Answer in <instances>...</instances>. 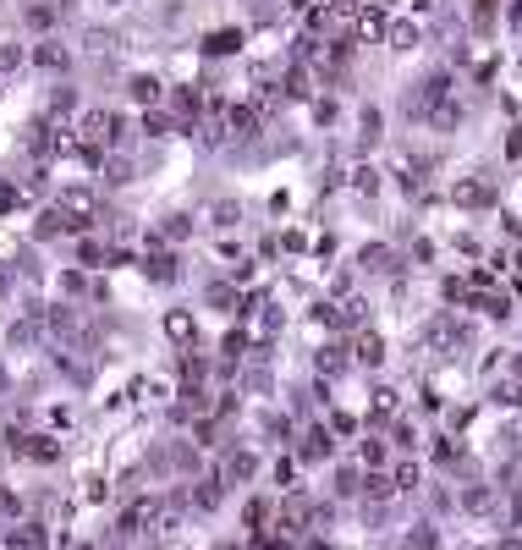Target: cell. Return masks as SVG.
I'll return each mask as SVG.
<instances>
[{
	"instance_id": "obj_1",
	"label": "cell",
	"mask_w": 522,
	"mask_h": 550,
	"mask_svg": "<svg viewBox=\"0 0 522 550\" xmlns=\"http://www.w3.org/2000/svg\"><path fill=\"white\" fill-rule=\"evenodd\" d=\"M116 132H121V122H116V116H104V110H94V116H83V138L94 149L104 144V138H116Z\"/></svg>"
},
{
	"instance_id": "obj_2",
	"label": "cell",
	"mask_w": 522,
	"mask_h": 550,
	"mask_svg": "<svg viewBox=\"0 0 522 550\" xmlns=\"http://www.w3.org/2000/svg\"><path fill=\"white\" fill-rule=\"evenodd\" d=\"M66 232V210H50V215H39V237H61Z\"/></svg>"
},
{
	"instance_id": "obj_3",
	"label": "cell",
	"mask_w": 522,
	"mask_h": 550,
	"mask_svg": "<svg viewBox=\"0 0 522 550\" xmlns=\"http://www.w3.org/2000/svg\"><path fill=\"white\" fill-rule=\"evenodd\" d=\"M325 446H330V435H325V429H308V441H303V457H313V463H319V457H325Z\"/></svg>"
},
{
	"instance_id": "obj_4",
	"label": "cell",
	"mask_w": 522,
	"mask_h": 550,
	"mask_svg": "<svg viewBox=\"0 0 522 550\" xmlns=\"http://www.w3.org/2000/svg\"><path fill=\"white\" fill-rule=\"evenodd\" d=\"M226 122H231V127H236V132H253V127H259V116H253L248 105H236V110H226Z\"/></svg>"
},
{
	"instance_id": "obj_5",
	"label": "cell",
	"mask_w": 522,
	"mask_h": 550,
	"mask_svg": "<svg viewBox=\"0 0 522 550\" xmlns=\"http://www.w3.org/2000/svg\"><path fill=\"white\" fill-rule=\"evenodd\" d=\"M33 61H39V66H66V50H61V44H39Z\"/></svg>"
},
{
	"instance_id": "obj_6",
	"label": "cell",
	"mask_w": 522,
	"mask_h": 550,
	"mask_svg": "<svg viewBox=\"0 0 522 550\" xmlns=\"http://www.w3.org/2000/svg\"><path fill=\"white\" fill-rule=\"evenodd\" d=\"M22 457H33V463H55V441H28Z\"/></svg>"
},
{
	"instance_id": "obj_7",
	"label": "cell",
	"mask_w": 522,
	"mask_h": 550,
	"mask_svg": "<svg viewBox=\"0 0 522 550\" xmlns=\"http://www.w3.org/2000/svg\"><path fill=\"white\" fill-rule=\"evenodd\" d=\"M236 44H242V33H214L204 50H209V55H226V50H236Z\"/></svg>"
},
{
	"instance_id": "obj_8",
	"label": "cell",
	"mask_w": 522,
	"mask_h": 550,
	"mask_svg": "<svg viewBox=\"0 0 522 550\" xmlns=\"http://www.w3.org/2000/svg\"><path fill=\"white\" fill-rule=\"evenodd\" d=\"M132 94H138V105H154V94H160V83H154V77H138V83H132Z\"/></svg>"
},
{
	"instance_id": "obj_9",
	"label": "cell",
	"mask_w": 522,
	"mask_h": 550,
	"mask_svg": "<svg viewBox=\"0 0 522 550\" xmlns=\"http://www.w3.org/2000/svg\"><path fill=\"white\" fill-rule=\"evenodd\" d=\"M176 110H182V116H198V88H182V94H176Z\"/></svg>"
},
{
	"instance_id": "obj_10",
	"label": "cell",
	"mask_w": 522,
	"mask_h": 550,
	"mask_svg": "<svg viewBox=\"0 0 522 550\" xmlns=\"http://www.w3.org/2000/svg\"><path fill=\"white\" fill-rule=\"evenodd\" d=\"M17 66H22V50H17V44H6V50H0V72H17Z\"/></svg>"
},
{
	"instance_id": "obj_11",
	"label": "cell",
	"mask_w": 522,
	"mask_h": 550,
	"mask_svg": "<svg viewBox=\"0 0 522 550\" xmlns=\"http://www.w3.org/2000/svg\"><path fill=\"white\" fill-rule=\"evenodd\" d=\"M379 28H385V22H379V11H369V17L357 22V33H363V39H379Z\"/></svg>"
},
{
	"instance_id": "obj_12",
	"label": "cell",
	"mask_w": 522,
	"mask_h": 550,
	"mask_svg": "<svg viewBox=\"0 0 522 550\" xmlns=\"http://www.w3.org/2000/svg\"><path fill=\"white\" fill-rule=\"evenodd\" d=\"M165 330H170V336H192V319H187V314H170Z\"/></svg>"
},
{
	"instance_id": "obj_13",
	"label": "cell",
	"mask_w": 522,
	"mask_h": 550,
	"mask_svg": "<svg viewBox=\"0 0 522 550\" xmlns=\"http://www.w3.org/2000/svg\"><path fill=\"white\" fill-rule=\"evenodd\" d=\"M357 352H363V358L374 363V358H379V336H363V341H357Z\"/></svg>"
}]
</instances>
